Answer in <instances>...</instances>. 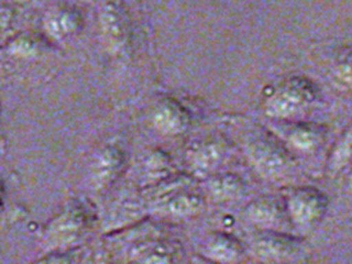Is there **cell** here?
<instances>
[{"instance_id": "cell-10", "label": "cell", "mask_w": 352, "mask_h": 264, "mask_svg": "<svg viewBox=\"0 0 352 264\" xmlns=\"http://www.w3.org/2000/svg\"><path fill=\"white\" fill-rule=\"evenodd\" d=\"M226 154L227 150L223 143L208 140L191 144L186 151V161L192 175L208 176L221 166Z\"/></svg>"}, {"instance_id": "cell-3", "label": "cell", "mask_w": 352, "mask_h": 264, "mask_svg": "<svg viewBox=\"0 0 352 264\" xmlns=\"http://www.w3.org/2000/svg\"><path fill=\"white\" fill-rule=\"evenodd\" d=\"M285 209L287 219L296 227L309 228L326 213L327 198L315 187H298L286 197Z\"/></svg>"}, {"instance_id": "cell-14", "label": "cell", "mask_w": 352, "mask_h": 264, "mask_svg": "<svg viewBox=\"0 0 352 264\" xmlns=\"http://www.w3.org/2000/svg\"><path fill=\"white\" fill-rule=\"evenodd\" d=\"M245 190V184L238 175L226 173L212 177L208 183L210 197L217 202H228L238 199Z\"/></svg>"}, {"instance_id": "cell-5", "label": "cell", "mask_w": 352, "mask_h": 264, "mask_svg": "<svg viewBox=\"0 0 352 264\" xmlns=\"http://www.w3.org/2000/svg\"><path fill=\"white\" fill-rule=\"evenodd\" d=\"M99 36L106 50L113 54H121L129 40L128 18L124 8L117 1H106L98 12Z\"/></svg>"}, {"instance_id": "cell-15", "label": "cell", "mask_w": 352, "mask_h": 264, "mask_svg": "<svg viewBox=\"0 0 352 264\" xmlns=\"http://www.w3.org/2000/svg\"><path fill=\"white\" fill-rule=\"evenodd\" d=\"M352 161V121L340 135L327 160V173L334 176L340 173Z\"/></svg>"}, {"instance_id": "cell-16", "label": "cell", "mask_w": 352, "mask_h": 264, "mask_svg": "<svg viewBox=\"0 0 352 264\" xmlns=\"http://www.w3.org/2000/svg\"><path fill=\"white\" fill-rule=\"evenodd\" d=\"M287 139L294 148L309 153L319 147L323 139V131L314 124H297L290 128Z\"/></svg>"}, {"instance_id": "cell-20", "label": "cell", "mask_w": 352, "mask_h": 264, "mask_svg": "<svg viewBox=\"0 0 352 264\" xmlns=\"http://www.w3.org/2000/svg\"><path fill=\"white\" fill-rule=\"evenodd\" d=\"M14 22V10L7 4H0V40L8 33Z\"/></svg>"}, {"instance_id": "cell-1", "label": "cell", "mask_w": 352, "mask_h": 264, "mask_svg": "<svg viewBox=\"0 0 352 264\" xmlns=\"http://www.w3.org/2000/svg\"><path fill=\"white\" fill-rule=\"evenodd\" d=\"M95 213L85 202H70L62 209L43 232V243L48 252H66L82 246L94 230Z\"/></svg>"}, {"instance_id": "cell-21", "label": "cell", "mask_w": 352, "mask_h": 264, "mask_svg": "<svg viewBox=\"0 0 352 264\" xmlns=\"http://www.w3.org/2000/svg\"><path fill=\"white\" fill-rule=\"evenodd\" d=\"M3 204H4V186H3V182L0 180V210L3 208Z\"/></svg>"}, {"instance_id": "cell-8", "label": "cell", "mask_w": 352, "mask_h": 264, "mask_svg": "<svg viewBox=\"0 0 352 264\" xmlns=\"http://www.w3.org/2000/svg\"><path fill=\"white\" fill-rule=\"evenodd\" d=\"M82 23V15L78 8L69 4H58L44 14L41 26L50 40L62 41L77 34Z\"/></svg>"}, {"instance_id": "cell-2", "label": "cell", "mask_w": 352, "mask_h": 264, "mask_svg": "<svg viewBox=\"0 0 352 264\" xmlns=\"http://www.w3.org/2000/svg\"><path fill=\"white\" fill-rule=\"evenodd\" d=\"M318 99L316 87L304 77L285 80L264 98V113L275 120L296 118L314 106Z\"/></svg>"}, {"instance_id": "cell-18", "label": "cell", "mask_w": 352, "mask_h": 264, "mask_svg": "<svg viewBox=\"0 0 352 264\" xmlns=\"http://www.w3.org/2000/svg\"><path fill=\"white\" fill-rule=\"evenodd\" d=\"M143 169L147 186H151L172 175V162L165 153L155 150L146 158Z\"/></svg>"}, {"instance_id": "cell-7", "label": "cell", "mask_w": 352, "mask_h": 264, "mask_svg": "<svg viewBox=\"0 0 352 264\" xmlns=\"http://www.w3.org/2000/svg\"><path fill=\"white\" fill-rule=\"evenodd\" d=\"M125 250L128 260L138 263H172L182 254L176 242L148 235L131 239Z\"/></svg>"}, {"instance_id": "cell-12", "label": "cell", "mask_w": 352, "mask_h": 264, "mask_svg": "<svg viewBox=\"0 0 352 264\" xmlns=\"http://www.w3.org/2000/svg\"><path fill=\"white\" fill-rule=\"evenodd\" d=\"M246 214L250 223L260 230H278L287 217L285 206L268 197L252 201L246 208Z\"/></svg>"}, {"instance_id": "cell-4", "label": "cell", "mask_w": 352, "mask_h": 264, "mask_svg": "<svg viewBox=\"0 0 352 264\" xmlns=\"http://www.w3.org/2000/svg\"><path fill=\"white\" fill-rule=\"evenodd\" d=\"M249 158L257 172L271 180H280L292 166L289 153L276 142L268 138H258L249 144Z\"/></svg>"}, {"instance_id": "cell-19", "label": "cell", "mask_w": 352, "mask_h": 264, "mask_svg": "<svg viewBox=\"0 0 352 264\" xmlns=\"http://www.w3.org/2000/svg\"><path fill=\"white\" fill-rule=\"evenodd\" d=\"M331 78L340 88L352 89V48L341 50L331 63Z\"/></svg>"}, {"instance_id": "cell-13", "label": "cell", "mask_w": 352, "mask_h": 264, "mask_svg": "<svg viewBox=\"0 0 352 264\" xmlns=\"http://www.w3.org/2000/svg\"><path fill=\"white\" fill-rule=\"evenodd\" d=\"M243 253L241 242L230 234L217 232L209 238L205 246V256L212 261L230 263L238 260Z\"/></svg>"}, {"instance_id": "cell-11", "label": "cell", "mask_w": 352, "mask_h": 264, "mask_svg": "<svg viewBox=\"0 0 352 264\" xmlns=\"http://www.w3.org/2000/svg\"><path fill=\"white\" fill-rule=\"evenodd\" d=\"M151 121L155 129L162 135L176 136L188 128L190 116L177 100L164 99L154 109Z\"/></svg>"}, {"instance_id": "cell-6", "label": "cell", "mask_w": 352, "mask_h": 264, "mask_svg": "<svg viewBox=\"0 0 352 264\" xmlns=\"http://www.w3.org/2000/svg\"><path fill=\"white\" fill-rule=\"evenodd\" d=\"M253 253L263 261H287L301 250V241L276 230H261L253 239Z\"/></svg>"}, {"instance_id": "cell-22", "label": "cell", "mask_w": 352, "mask_h": 264, "mask_svg": "<svg viewBox=\"0 0 352 264\" xmlns=\"http://www.w3.org/2000/svg\"><path fill=\"white\" fill-rule=\"evenodd\" d=\"M348 187H349V190L352 192V172L349 173V177H348Z\"/></svg>"}, {"instance_id": "cell-17", "label": "cell", "mask_w": 352, "mask_h": 264, "mask_svg": "<svg viewBox=\"0 0 352 264\" xmlns=\"http://www.w3.org/2000/svg\"><path fill=\"white\" fill-rule=\"evenodd\" d=\"M43 44L44 43L36 36H32L29 33H19L8 38L4 45V51L14 58L33 59L40 55Z\"/></svg>"}, {"instance_id": "cell-9", "label": "cell", "mask_w": 352, "mask_h": 264, "mask_svg": "<svg viewBox=\"0 0 352 264\" xmlns=\"http://www.w3.org/2000/svg\"><path fill=\"white\" fill-rule=\"evenodd\" d=\"M124 153L117 144L103 146L91 165V184L95 191L107 190L120 176L124 166Z\"/></svg>"}]
</instances>
